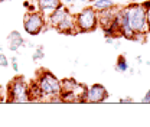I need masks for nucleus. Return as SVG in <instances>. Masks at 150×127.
Wrapping results in <instances>:
<instances>
[{"instance_id": "nucleus-1", "label": "nucleus", "mask_w": 150, "mask_h": 127, "mask_svg": "<svg viewBox=\"0 0 150 127\" xmlns=\"http://www.w3.org/2000/svg\"><path fill=\"white\" fill-rule=\"evenodd\" d=\"M129 25L134 31V33L139 35H146L149 33V26L146 22V9L140 3H131L126 7Z\"/></svg>"}, {"instance_id": "nucleus-2", "label": "nucleus", "mask_w": 150, "mask_h": 127, "mask_svg": "<svg viewBox=\"0 0 150 127\" xmlns=\"http://www.w3.org/2000/svg\"><path fill=\"white\" fill-rule=\"evenodd\" d=\"M38 87L40 88L42 94L45 97H59L61 92H62V84L61 81L56 78L55 75L49 71H42L38 77V81H36Z\"/></svg>"}, {"instance_id": "nucleus-3", "label": "nucleus", "mask_w": 150, "mask_h": 127, "mask_svg": "<svg viewBox=\"0 0 150 127\" xmlns=\"http://www.w3.org/2000/svg\"><path fill=\"white\" fill-rule=\"evenodd\" d=\"M75 23L76 32H93L98 26V12L93 6L85 7L75 16Z\"/></svg>"}, {"instance_id": "nucleus-4", "label": "nucleus", "mask_w": 150, "mask_h": 127, "mask_svg": "<svg viewBox=\"0 0 150 127\" xmlns=\"http://www.w3.org/2000/svg\"><path fill=\"white\" fill-rule=\"evenodd\" d=\"M7 95H9L10 103H29L30 101L29 85L23 77H18L10 82V85L7 87Z\"/></svg>"}, {"instance_id": "nucleus-5", "label": "nucleus", "mask_w": 150, "mask_h": 127, "mask_svg": "<svg viewBox=\"0 0 150 127\" xmlns=\"http://www.w3.org/2000/svg\"><path fill=\"white\" fill-rule=\"evenodd\" d=\"M45 25H46V20H45V16L40 12L28 13L23 19V29H25L26 33H29L32 36L39 35L45 29Z\"/></svg>"}, {"instance_id": "nucleus-6", "label": "nucleus", "mask_w": 150, "mask_h": 127, "mask_svg": "<svg viewBox=\"0 0 150 127\" xmlns=\"http://www.w3.org/2000/svg\"><path fill=\"white\" fill-rule=\"evenodd\" d=\"M108 98V91L101 84H94L85 91V103H103Z\"/></svg>"}, {"instance_id": "nucleus-7", "label": "nucleus", "mask_w": 150, "mask_h": 127, "mask_svg": "<svg viewBox=\"0 0 150 127\" xmlns=\"http://www.w3.org/2000/svg\"><path fill=\"white\" fill-rule=\"evenodd\" d=\"M58 32L61 33H67V35H72L76 32V23H75V16L74 15H68L65 19H62L55 28Z\"/></svg>"}, {"instance_id": "nucleus-8", "label": "nucleus", "mask_w": 150, "mask_h": 127, "mask_svg": "<svg viewBox=\"0 0 150 127\" xmlns=\"http://www.w3.org/2000/svg\"><path fill=\"white\" fill-rule=\"evenodd\" d=\"M36 4H38L39 12L45 18H48L56 7H59L62 4V1L61 0H36Z\"/></svg>"}, {"instance_id": "nucleus-9", "label": "nucleus", "mask_w": 150, "mask_h": 127, "mask_svg": "<svg viewBox=\"0 0 150 127\" xmlns=\"http://www.w3.org/2000/svg\"><path fill=\"white\" fill-rule=\"evenodd\" d=\"M69 15V10H68V7H65L64 4H61L59 7H56L55 10L48 16L49 19V25L52 26V28H56V25L62 20V19H65L67 16Z\"/></svg>"}, {"instance_id": "nucleus-10", "label": "nucleus", "mask_w": 150, "mask_h": 127, "mask_svg": "<svg viewBox=\"0 0 150 127\" xmlns=\"http://www.w3.org/2000/svg\"><path fill=\"white\" fill-rule=\"evenodd\" d=\"M7 42H9L10 51H13V52H16L19 48H22V46L25 45V39H23V36L19 33L18 31H12V32L9 33Z\"/></svg>"}, {"instance_id": "nucleus-11", "label": "nucleus", "mask_w": 150, "mask_h": 127, "mask_svg": "<svg viewBox=\"0 0 150 127\" xmlns=\"http://www.w3.org/2000/svg\"><path fill=\"white\" fill-rule=\"evenodd\" d=\"M29 95H30V101H36V100H40V98L43 97V94H42L40 88L38 87L36 81H35L33 84L29 85Z\"/></svg>"}, {"instance_id": "nucleus-12", "label": "nucleus", "mask_w": 150, "mask_h": 127, "mask_svg": "<svg viewBox=\"0 0 150 127\" xmlns=\"http://www.w3.org/2000/svg\"><path fill=\"white\" fill-rule=\"evenodd\" d=\"M115 68H117V71H120V72H126V71L129 70V64H127V61H126V56H124V55H120V56H118Z\"/></svg>"}, {"instance_id": "nucleus-13", "label": "nucleus", "mask_w": 150, "mask_h": 127, "mask_svg": "<svg viewBox=\"0 0 150 127\" xmlns=\"http://www.w3.org/2000/svg\"><path fill=\"white\" fill-rule=\"evenodd\" d=\"M114 4H112L111 0H105V1H103V3H94L93 7L97 10V12H100V10H105V9H110L112 7Z\"/></svg>"}, {"instance_id": "nucleus-14", "label": "nucleus", "mask_w": 150, "mask_h": 127, "mask_svg": "<svg viewBox=\"0 0 150 127\" xmlns=\"http://www.w3.org/2000/svg\"><path fill=\"white\" fill-rule=\"evenodd\" d=\"M43 56H45V52H43V46H38L36 49H35V54L32 55V59L33 61H39V59H43Z\"/></svg>"}, {"instance_id": "nucleus-15", "label": "nucleus", "mask_w": 150, "mask_h": 127, "mask_svg": "<svg viewBox=\"0 0 150 127\" xmlns=\"http://www.w3.org/2000/svg\"><path fill=\"white\" fill-rule=\"evenodd\" d=\"M9 65V59H7V56L4 54H0V67H3V68H6Z\"/></svg>"}, {"instance_id": "nucleus-16", "label": "nucleus", "mask_w": 150, "mask_h": 127, "mask_svg": "<svg viewBox=\"0 0 150 127\" xmlns=\"http://www.w3.org/2000/svg\"><path fill=\"white\" fill-rule=\"evenodd\" d=\"M120 104H133V98L127 97V98H120Z\"/></svg>"}, {"instance_id": "nucleus-17", "label": "nucleus", "mask_w": 150, "mask_h": 127, "mask_svg": "<svg viewBox=\"0 0 150 127\" xmlns=\"http://www.w3.org/2000/svg\"><path fill=\"white\" fill-rule=\"evenodd\" d=\"M142 103H143V104H150V90L147 91V94H146V95L143 97Z\"/></svg>"}, {"instance_id": "nucleus-18", "label": "nucleus", "mask_w": 150, "mask_h": 127, "mask_svg": "<svg viewBox=\"0 0 150 127\" xmlns=\"http://www.w3.org/2000/svg\"><path fill=\"white\" fill-rule=\"evenodd\" d=\"M146 22L149 26V33H150V9H146Z\"/></svg>"}, {"instance_id": "nucleus-19", "label": "nucleus", "mask_w": 150, "mask_h": 127, "mask_svg": "<svg viewBox=\"0 0 150 127\" xmlns=\"http://www.w3.org/2000/svg\"><path fill=\"white\" fill-rule=\"evenodd\" d=\"M12 67H13V70H15V71H19V65H18L16 58H12Z\"/></svg>"}, {"instance_id": "nucleus-20", "label": "nucleus", "mask_w": 150, "mask_h": 127, "mask_svg": "<svg viewBox=\"0 0 150 127\" xmlns=\"http://www.w3.org/2000/svg\"><path fill=\"white\" fill-rule=\"evenodd\" d=\"M142 4H143V7H144V9H150V0L144 1V3H142Z\"/></svg>"}, {"instance_id": "nucleus-21", "label": "nucleus", "mask_w": 150, "mask_h": 127, "mask_svg": "<svg viewBox=\"0 0 150 127\" xmlns=\"http://www.w3.org/2000/svg\"><path fill=\"white\" fill-rule=\"evenodd\" d=\"M61 1H62V4H71L74 0H61Z\"/></svg>"}, {"instance_id": "nucleus-22", "label": "nucleus", "mask_w": 150, "mask_h": 127, "mask_svg": "<svg viewBox=\"0 0 150 127\" xmlns=\"http://www.w3.org/2000/svg\"><path fill=\"white\" fill-rule=\"evenodd\" d=\"M94 3H103V1H105V0H93Z\"/></svg>"}, {"instance_id": "nucleus-23", "label": "nucleus", "mask_w": 150, "mask_h": 127, "mask_svg": "<svg viewBox=\"0 0 150 127\" xmlns=\"http://www.w3.org/2000/svg\"><path fill=\"white\" fill-rule=\"evenodd\" d=\"M79 1H87V0H79Z\"/></svg>"}, {"instance_id": "nucleus-24", "label": "nucleus", "mask_w": 150, "mask_h": 127, "mask_svg": "<svg viewBox=\"0 0 150 127\" xmlns=\"http://www.w3.org/2000/svg\"><path fill=\"white\" fill-rule=\"evenodd\" d=\"M111 1H115V0H111Z\"/></svg>"}]
</instances>
